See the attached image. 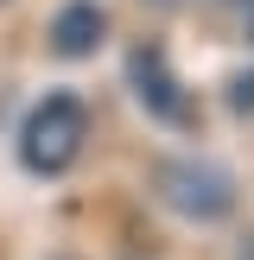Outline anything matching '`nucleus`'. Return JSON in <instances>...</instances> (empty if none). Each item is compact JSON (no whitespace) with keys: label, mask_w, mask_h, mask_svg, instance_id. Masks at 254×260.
<instances>
[{"label":"nucleus","mask_w":254,"mask_h":260,"mask_svg":"<svg viewBox=\"0 0 254 260\" xmlns=\"http://www.w3.org/2000/svg\"><path fill=\"white\" fill-rule=\"evenodd\" d=\"M241 38L254 45V0H241Z\"/></svg>","instance_id":"nucleus-6"},{"label":"nucleus","mask_w":254,"mask_h":260,"mask_svg":"<svg viewBox=\"0 0 254 260\" xmlns=\"http://www.w3.org/2000/svg\"><path fill=\"white\" fill-rule=\"evenodd\" d=\"M0 7H7V0H0Z\"/></svg>","instance_id":"nucleus-9"},{"label":"nucleus","mask_w":254,"mask_h":260,"mask_svg":"<svg viewBox=\"0 0 254 260\" xmlns=\"http://www.w3.org/2000/svg\"><path fill=\"white\" fill-rule=\"evenodd\" d=\"M89 146V102L76 89H45L19 121V165L32 178H64Z\"/></svg>","instance_id":"nucleus-1"},{"label":"nucleus","mask_w":254,"mask_h":260,"mask_svg":"<svg viewBox=\"0 0 254 260\" xmlns=\"http://www.w3.org/2000/svg\"><path fill=\"white\" fill-rule=\"evenodd\" d=\"M146 7H178V0H146Z\"/></svg>","instance_id":"nucleus-7"},{"label":"nucleus","mask_w":254,"mask_h":260,"mask_svg":"<svg viewBox=\"0 0 254 260\" xmlns=\"http://www.w3.org/2000/svg\"><path fill=\"white\" fill-rule=\"evenodd\" d=\"M223 108L235 114V121H254V63H241V70L223 83Z\"/></svg>","instance_id":"nucleus-5"},{"label":"nucleus","mask_w":254,"mask_h":260,"mask_svg":"<svg viewBox=\"0 0 254 260\" xmlns=\"http://www.w3.org/2000/svg\"><path fill=\"white\" fill-rule=\"evenodd\" d=\"M152 190H159V203L172 216H184V222H229L241 203V184L229 165L216 159H159L152 165Z\"/></svg>","instance_id":"nucleus-3"},{"label":"nucleus","mask_w":254,"mask_h":260,"mask_svg":"<svg viewBox=\"0 0 254 260\" xmlns=\"http://www.w3.org/2000/svg\"><path fill=\"white\" fill-rule=\"evenodd\" d=\"M102 45H108V13L96 0H64L45 25V51L57 63H89Z\"/></svg>","instance_id":"nucleus-4"},{"label":"nucleus","mask_w":254,"mask_h":260,"mask_svg":"<svg viewBox=\"0 0 254 260\" xmlns=\"http://www.w3.org/2000/svg\"><path fill=\"white\" fill-rule=\"evenodd\" d=\"M121 70H127V89H134V102L146 108V121L152 127H165V134H197V95H190V83L178 76V63H172V51L159 45V38H134L127 45V57H121Z\"/></svg>","instance_id":"nucleus-2"},{"label":"nucleus","mask_w":254,"mask_h":260,"mask_svg":"<svg viewBox=\"0 0 254 260\" xmlns=\"http://www.w3.org/2000/svg\"><path fill=\"white\" fill-rule=\"evenodd\" d=\"M229 7H235V0H229Z\"/></svg>","instance_id":"nucleus-8"}]
</instances>
